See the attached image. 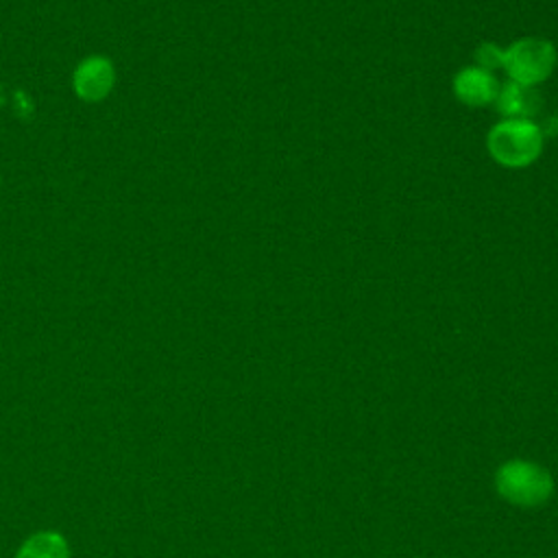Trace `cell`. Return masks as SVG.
<instances>
[{
  "mask_svg": "<svg viewBox=\"0 0 558 558\" xmlns=\"http://www.w3.org/2000/svg\"><path fill=\"white\" fill-rule=\"evenodd\" d=\"M497 495L514 508L534 510L545 506L556 490L551 471L527 458H510L495 471Z\"/></svg>",
  "mask_w": 558,
  "mask_h": 558,
  "instance_id": "6da1fadb",
  "label": "cell"
},
{
  "mask_svg": "<svg viewBox=\"0 0 558 558\" xmlns=\"http://www.w3.org/2000/svg\"><path fill=\"white\" fill-rule=\"evenodd\" d=\"M490 157L504 168H525L543 150V131L532 120L506 118L497 122L486 137Z\"/></svg>",
  "mask_w": 558,
  "mask_h": 558,
  "instance_id": "7a4b0ae2",
  "label": "cell"
},
{
  "mask_svg": "<svg viewBox=\"0 0 558 558\" xmlns=\"http://www.w3.org/2000/svg\"><path fill=\"white\" fill-rule=\"evenodd\" d=\"M556 65V48L547 39L525 37L504 50L501 68L508 72L512 83L534 87L549 78Z\"/></svg>",
  "mask_w": 558,
  "mask_h": 558,
  "instance_id": "3957f363",
  "label": "cell"
},
{
  "mask_svg": "<svg viewBox=\"0 0 558 558\" xmlns=\"http://www.w3.org/2000/svg\"><path fill=\"white\" fill-rule=\"evenodd\" d=\"M116 78V65L107 54H87L74 65L70 87L81 102L96 105L113 92Z\"/></svg>",
  "mask_w": 558,
  "mask_h": 558,
  "instance_id": "277c9868",
  "label": "cell"
},
{
  "mask_svg": "<svg viewBox=\"0 0 558 558\" xmlns=\"http://www.w3.org/2000/svg\"><path fill=\"white\" fill-rule=\"evenodd\" d=\"M497 92H499L497 78L480 65L464 68L453 78L456 98L469 107H484L495 102Z\"/></svg>",
  "mask_w": 558,
  "mask_h": 558,
  "instance_id": "5b68a950",
  "label": "cell"
},
{
  "mask_svg": "<svg viewBox=\"0 0 558 558\" xmlns=\"http://www.w3.org/2000/svg\"><path fill=\"white\" fill-rule=\"evenodd\" d=\"M13 558H72V551L61 532L39 530L22 541Z\"/></svg>",
  "mask_w": 558,
  "mask_h": 558,
  "instance_id": "8992f818",
  "label": "cell"
},
{
  "mask_svg": "<svg viewBox=\"0 0 558 558\" xmlns=\"http://www.w3.org/2000/svg\"><path fill=\"white\" fill-rule=\"evenodd\" d=\"M495 105L506 118L530 120V116L538 109L541 100H538V94L532 87H525V85H519V83L510 81L504 87H499Z\"/></svg>",
  "mask_w": 558,
  "mask_h": 558,
  "instance_id": "52a82bcc",
  "label": "cell"
},
{
  "mask_svg": "<svg viewBox=\"0 0 558 558\" xmlns=\"http://www.w3.org/2000/svg\"><path fill=\"white\" fill-rule=\"evenodd\" d=\"M475 59H477V65L484 68V70H493V68H501V59H504V50L497 48L495 44H480L477 52H475Z\"/></svg>",
  "mask_w": 558,
  "mask_h": 558,
  "instance_id": "ba28073f",
  "label": "cell"
}]
</instances>
